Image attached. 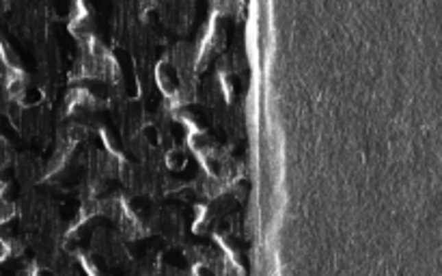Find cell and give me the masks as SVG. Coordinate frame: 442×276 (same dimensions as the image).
I'll return each mask as SVG.
<instances>
[{"label": "cell", "mask_w": 442, "mask_h": 276, "mask_svg": "<svg viewBox=\"0 0 442 276\" xmlns=\"http://www.w3.org/2000/svg\"><path fill=\"white\" fill-rule=\"evenodd\" d=\"M39 276H54V274H50V272H39Z\"/></svg>", "instance_id": "3957f363"}, {"label": "cell", "mask_w": 442, "mask_h": 276, "mask_svg": "<svg viewBox=\"0 0 442 276\" xmlns=\"http://www.w3.org/2000/svg\"><path fill=\"white\" fill-rule=\"evenodd\" d=\"M160 82L164 84L162 89L164 91H169V93H173V91H177V74H175V69L171 67V65H162L160 67Z\"/></svg>", "instance_id": "6da1fadb"}, {"label": "cell", "mask_w": 442, "mask_h": 276, "mask_svg": "<svg viewBox=\"0 0 442 276\" xmlns=\"http://www.w3.org/2000/svg\"><path fill=\"white\" fill-rule=\"evenodd\" d=\"M145 136H147V140H149L151 145H158V142H160V140H158V132H156V127H154V125L145 127Z\"/></svg>", "instance_id": "7a4b0ae2"}]
</instances>
